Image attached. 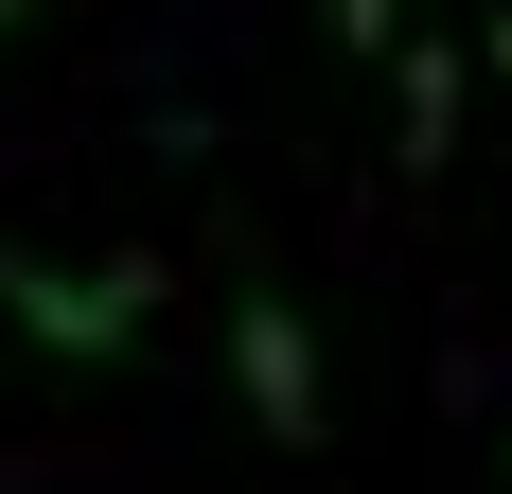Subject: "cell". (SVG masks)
Wrapping results in <instances>:
<instances>
[{
    "mask_svg": "<svg viewBox=\"0 0 512 494\" xmlns=\"http://www.w3.org/2000/svg\"><path fill=\"white\" fill-rule=\"evenodd\" d=\"M0 318L53 353V371H124L159 336V265H53V247H0Z\"/></svg>",
    "mask_w": 512,
    "mask_h": 494,
    "instance_id": "6da1fadb",
    "label": "cell"
},
{
    "mask_svg": "<svg viewBox=\"0 0 512 494\" xmlns=\"http://www.w3.org/2000/svg\"><path fill=\"white\" fill-rule=\"evenodd\" d=\"M230 371H248V424H265L283 459H318V442H336V389H318V336H301V300H283V283H248V300H230Z\"/></svg>",
    "mask_w": 512,
    "mask_h": 494,
    "instance_id": "7a4b0ae2",
    "label": "cell"
},
{
    "mask_svg": "<svg viewBox=\"0 0 512 494\" xmlns=\"http://www.w3.org/2000/svg\"><path fill=\"white\" fill-rule=\"evenodd\" d=\"M389 106H407V177L460 159V36H389Z\"/></svg>",
    "mask_w": 512,
    "mask_h": 494,
    "instance_id": "3957f363",
    "label": "cell"
},
{
    "mask_svg": "<svg viewBox=\"0 0 512 494\" xmlns=\"http://www.w3.org/2000/svg\"><path fill=\"white\" fill-rule=\"evenodd\" d=\"M318 36H336V53H389V36H407V0H318Z\"/></svg>",
    "mask_w": 512,
    "mask_h": 494,
    "instance_id": "277c9868",
    "label": "cell"
},
{
    "mask_svg": "<svg viewBox=\"0 0 512 494\" xmlns=\"http://www.w3.org/2000/svg\"><path fill=\"white\" fill-rule=\"evenodd\" d=\"M495 71H512V0H495Z\"/></svg>",
    "mask_w": 512,
    "mask_h": 494,
    "instance_id": "5b68a950",
    "label": "cell"
},
{
    "mask_svg": "<svg viewBox=\"0 0 512 494\" xmlns=\"http://www.w3.org/2000/svg\"><path fill=\"white\" fill-rule=\"evenodd\" d=\"M18 18H36V0H0V36H18Z\"/></svg>",
    "mask_w": 512,
    "mask_h": 494,
    "instance_id": "8992f818",
    "label": "cell"
}]
</instances>
